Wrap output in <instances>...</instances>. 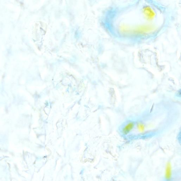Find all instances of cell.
I'll use <instances>...</instances> for the list:
<instances>
[{
  "label": "cell",
  "instance_id": "7a4b0ae2",
  "mask_svg": "<svg viewBox=\"0 0 181 181\" xmlns=\"http://www.w3.org/2000/svg\"><path fill=\"white\" fill-rule=\"evenodd\" d=\"M134 123L133 121H129L125 124V126L123 127L122 129V133L124 135H126L129 133L134 126Z\"/></svg>",
  "mask_w": 181,
  "mask_h": 181
},
{
  "label": "cell",
  "instance_id": "6da1fadb",
  "mask_svg": "<svg viewBox=\"0 0 181 181\" xmlns=\"http://www.w3.org/2000/svg\"><path fill=\"white\" fill-rule=\"evenodd\" d=\"M115 40L122 44L136 46L152 42L166 31L175 20L171 6L155 1L115 3Z\"/></svg>",
  "mask_w": 181,
  "mask_h": 181
},
{
  "label": "cell",
  "instance_id": "3957f363",
  "mask_svg": "<svg viewBox=\"0 0 181 181\" xmlns=\"http://www.w3.org/2000/svg\"><path fill=\"white\" fill-rule=\"evenodd\" d=\"M163 181H181L180 172L173 171L170 177L165 178Z\"/></svg>",
  "mask_w": 181,
  "mask_h": 181
}]
</instances>
